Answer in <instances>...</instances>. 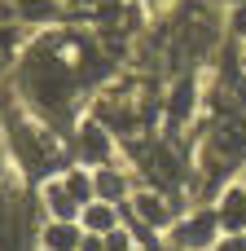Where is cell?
<instances>
[{"label": "cell", "instance_id": "1", "mask_svg": "<svg viewBox=\"0 0 246 251\" xmlns=\"http://www.w3.org/2000/svg\"><path fill=\"white\" fill-rule=\"evenodd\" d=\"M211 229H216V216H198V221L185 225L180 243H185V247H207V243H211Z\"/></svg>", "mask_w": 246, "mask_h": 251}, {"label": "cell", "instance_id": "2", "mask_svg": "<svg viewBox=\"0 0 246 251\" xmlns=\"http://www.w3.org/2000/svg\"><path fill=\"white\" fill-rule=\"evenodd\" d=\"M220 216H224V225H242L246 221V194L233 190V194L224 199V212H220Z\"/></svg>", "mask_w": 246, "mask_h": 251}, {"label": "cell", "instance_id": "3", "mask_svg": "<svg viewBox=\"0 0 246 251\" xmlns=\"http://www.w3.org/2000/svg\"><path fill=\"white\" fill-rule=\"evenodd\" d=\"M189 101H194V84L185 79V84L176 88V97H172V124H180V119L189 115Z\"/></svg>", "mask_w": 246, "mask_h": 251}, {"label": "cell", "instance_id": "4", "mask_svg": "<svg viewBox=\"0 0 246 251\" xmlns=\"http://www.w3.org/2000/svg\"><path fill=\"white\" fill-rule=\"evenodd\" d=\"M75 243H79V234H75L70 225H53V229H48V247L53 251H70Z\"/></svg>", "mask_w": 246, "mask_h": 251}, {"label": "cell", "instance_id": "5", "mask_svg": "<svg viewBox=\"0 0 246 251\" xmlns=\"http://www.w3.org/2000/svg\"><path fill=\"white\" fill-rule=\"evenodd\" d=\"M84 154H92V159L106 154V137H101V128H84Z\"/></svg>", "mask_w": 246, "mask_h": 251}, {"label": "cell", "instance_id": "6", "mask_svg": "<svg viewBox=\"0 0 246 251\" xmlns=\"http://www.w3.org/2000/svg\"><path fill=\"white\" fill-rule=\"evenodd\" d=\"M110 221H114L110 207H88V225H92V229H110Z\"/></svg>", "mask_w": 246, "mask_h": 251}, {"label": "cell", "instance_id": "7", "mask_svg": "<svg viewBox=\"0 0 246 251\" xmlns=\"http://www.w3.org/2000/svg\"><path fill=\"white\" fill-rule=\"evenodd\" d=\"M97 190H101V194H106V199H114V194H119V190H123V181H119V176H114V172H106V176H101V181H97Z\"/></svg>", "mask_w": 246, "mask_h": 251}, {"label": "cell", "instance_id": "8", "mask_svg": "<svg viewBox=\"0 0 246 251\" xmlns=\"http://www.w3.org/2000/svg\"><path fill=\"white\" fill-rule=\"evenodd\" d=\"M141 216H145V221H163L167 212H163V203H158V199H141Z\"/></svg>", "mask_w": 246, "mask_h": 251}, {"label": "cell", "instance_id": "9", "mask_svg": "<svg viewBox=\"0 0 246 251\" xmlns=\"http://www.w3.org/2000/svg\"><path fill=\"white\" fill-rule=\"evenodd\" d=\"M48 199H53V207H57L62 216H70V199H66V194H48Z\"/></svg>", "mask_w": 246, "mask_h": 251}, {"label": "cell", "instance_id": "10", "mask_svg": "<svg viewBox=\"0 0 246 251\" xmlns=\"http://www.w3.org/2000/svg\"><path fill=\"white\" fill-rule=\"evenodd\" d=\"M70 194H75V199H84V194H88V185H84V176H70Z\"/></svg>", "mask_w": 246, "mask_h": 251}, {"label": "cell", "instance_id": "11", "mask_svg": "<svg viewBox=\"0 0 246 251\" xmlns=\"http://www.w3.org/2000/svg\"><path fill=\"white\" fill-rule=\"evenodd\" d=\"M110 251H128V238H123V234H114V238H110Z\"/></svg>", "mask_w": 246, "mask_h": 251}, {"label": "cell", "instance_id": "12", "mask_svg": "<svg viewBox=\"0 0 246 251\" xmlns=\"http://www.w3.org/2000/svg\"><path fill=\"white\" fill-rule=\"evenodd\" d=\"M238 31H246V9H242V13H238Z\"/></svg>", "mask_w": 246, "mask_h": 251}, {"label": "cell", "instance_id": "13", "mask_svg": "<svg viewBox=\"0 0 246 251\" xmlns=\"http://www.w3.org/2000/svg\"><path fill=\"white\" fill-rule=\"evenodd\" d=\"M224 251H242V247H238V243H229V247H224Z\"/></svg>", "mask_w": 246, "mask_h": 251}, {"label": "cell", "instance_id": "14", "mask_svg": "<svg viewBox=\"0 0 246 251\" xmlns=\"http://www.w3.org/2000/svg\"><path fill=\"white\" fill-rule=\"evenodd\" d=\"M0 66H4V57H0Z\"/></svg>", "mask_w": 246, "mask_h": 251}]
</instances>
